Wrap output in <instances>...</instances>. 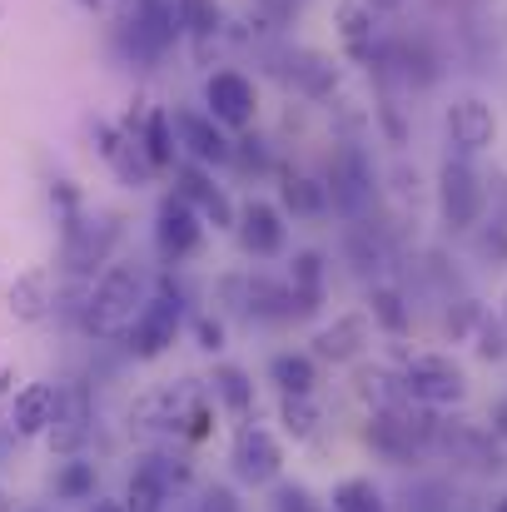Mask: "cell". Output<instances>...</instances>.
<instances>
[{"label":"cell","mask_w":507,"mask_h":512,"mask_svg":"<svg viewBox=\"0 0 507 512\" xmlns=\"http://www.w3.org/2000/svg\"><path fill=\"white\" fill-rule=\"evenodd\" d=\"M150 299V279L135 259H110L100 269V279H90V294L80 304V329L90 339H125L130 319L140 314V304Z\"/></svg>","instance_id":"6da1fadb"},{"label":"cell","mask_w":507,"mask_h":512,"mask_svg":"<svg viewBox=\"0 0 507 512\" xmlns=\"http://www.w3.org/2000/svg\"><path fill=\"white\" fill-rule=\"evenodd\" d=\"M363 438H368V448L383 453L388 463H413L418 453H428V448L438 443V423L428 418L423 403L398 398V403H383V408L368 413V433H363Z\"/></svg>","instance_id":"7a4b0ae2"},{"label":"cell","mask_w":507,"mask_h":512,"mask_svg":"<svg viewBox=\"0 0 507 512\" xmlns=\"http://www.w3.org/2000/svg\"><path fill=\"white\" fill-rule=\"evenodd\" d=\"M184 334V294L165 284V289H155L145 304H140V314L130 319V329H125V353L130 358H140V363H150V358H160L169 353L174 343Z\"/></svg>","instance_id":"3957f363"},{"label":"cell","mask_w":507,"mask_h":512,"mask_svg":"<svg viewBox=\"0 0 507 512\" xmlns=\"http://www.w3.org/2000/svg\"><path fill=\"white\" fill-rule=\"evenodd\" d=\"M120 234H125L120 214H80V219H70L65 224V249H60V269L70 279H95L115 259Z\"/></svg>","instance_id":"277c9868"},{"label":"cell","mask_w":507,"mask_h":512,"mask_svg":"<svg viewBox=\"0 0 507 512\" xmlns=\"http://www.w3.org/2000/svg\"><path fill=\"white\" fill-rule=\"evenodd\" d=\"M194 483V468L174 453H150L135 463L130 488H125V508L130 512H169Z\"/></svg>","instance_id":"5b68a950"},{"label":"cell","mask_w":507,"mask_h":512,"mask_svg":"<svg viewBox=\"0 0 507 512\" xmlns=\"http://www.w3.org/2000/svg\"><path fill=\"white\" fill-rule=\"evenodd\" d=\"M398 388L408 403H423V408H453L468 398V373L448 358V353H418L403 363L398 373Z\"/></svg>","instance_id":"8992f818"},{"label":"cell","mask_w":507,"mask_h":512,"mask_svg":"<svg viewBox=\"0 0 507 512\" xmlns=\"http://www.w3.org/2000/svg\"><path fill=\"white\" fill-rule=\"evenodd\" d=\"M438 209H443V224L448 229H473L488 209V189H483V174L473 170L468 155H448L443 170H438Z\"/></svg>","instance_id":"52a82bcc"},{"label":"cell","mask_w":507,"mask_h":512,"mask_svg":"<svg viewBox=\"0 0 507 512\" xmlns=\"http://www.w3.org/2000/svg\"><path fill=\"white\" fill-rule=\"evenodd\" d=\"M204 234H209V224L199 219V209L189 199H179V194L160 199V209H155V249H160L165 264L194 259L204 249Z\"/></svg>","instance_id":"ba28073f"},{"label":"cell","mask_w":507,"mask_h":512,"mask_svg":"<svg viewBox=\"0 0 507 512\" xmlns=\"http://www.w3.org/2000/svg\"><path fill=\"white\" fill-rule=\"evenodd\" d=\"M204 115H214L229 135L249 130L259 120V90H254V80L239 75V70H214L204 80Z\"/></svg>","instance_id":"9c48e42d"},{"label":"cell","mask_w":507,"mask_h":512,"mask_svg":"<svg viewBox=\"0 0 507 512\" xmlns=\"http://www.w3.org/2000/svg\"><path fill=\"white\" fill-rule=\"evenodd\" d=\"M169 120H174L179 150H184L194 165L224 170V165L234 160V140H229V130H224L214 115H204V110H169Z\"/></svg>","instance_id":"30bf717a"},{"label":"cell","mask_w":507,"mask_h":512,"mask_svg":"<svg viewBox=\"0 0 507 512\" xmlns=\"http://www.w3.org/2000/svg\"><path fill=\"white\" fill-rule=\"evenodd\" d=\"M324 184H329L334 209L338 214H348V219H358V214L373 204V165L363 160V150H358V145H338L334 160H329Z\"/></svg>","instance_id":"8fae6325"},{"label":"cell","mask_w":507,"mask_h":512,"mask_svg":"<svg viewBox=\"0 0 507 512\" xmlns=\"http://www.w3.org/2000/svg\"><path fill=\"white\" fill-rule=\"evenodd\" d=\"M229 463H234V478H239V483L264 488V483H274V478L284 473V448H279V438H274L269 428L244 423V428L234 433V453H229Z\"/></svg>","instance_id":"7c38bea8"},{"label":"cell","mask_w":507,"mask_h":512,"mask_svg":"<svg viewBox=\"0 0 507 512\" xmlns=\"http://www.w3.org/2000/svg\"><path fill=\"white\" fill-rule=\"evenodd\" d=\"M95 150H100V160L115 170L120 184H130V189H145V184H155V165H150V155L140 150V140L125 130V125H110V120H95Z\"/></svg>","instance_id":"4fadbf2b"},{"label":"cell","mask_w":507,"mask_h":512,"mask_svg":"<svg viewBox=\"0 0 507 512\" xmlns=\"http://www.w3.org/2000/svg\"><path fill=\"white\" fill-rule=\"evenodd\" d=\"M443 130H448V145L458 150V155H483L493 140H498V115H493V105L488 100H478V95H463V100H453L448 105V115H443Z\"/></svg>","instance_id":"5bb4252c"},{"label":"cell","mask_w":507,"mask_h":512,"mask_svg":"<svg viewBox=\"0 0 507 512\" xmlns=\"http://www.w3.org/2000/svg\"><path fill=\"white\" fill-rule=\"evenodd\" d=\"M234 234H239V249H244L249 259H279V254L289 249L284 214H279L269 199H249V204H239Z\"/></svg>","instance_id":"9a60e30c"},{"label":"cell","mask_w":507,"mask_h":512,"mask_svg":"<svg viewBox=\"0 0 507 512\" xmlns=\"http://www.w3.org/2000/svg\"><path fill=\"white\" fill-rule=\"evenodd\" d=\"M174 179H179L174 194L189 199V204L199 209L204 224H214V229H234L239 209H234V199L214 184V174H204V165H174Z\"/></svg>","instance_id":"2e32d148"},{"label":"cell","mask_w":507,"mask_h":512,"mask_svg":"<svg viewBox=\"0 0 507 512\" xmlns=\"http://www.w3.org/2000/svg\"><path fill=\"white\" fill-rule=\"evenodd\" d=\"M284 284L294 294V314L299 319H314L324 309V299H329V259L319 249H299L289 259V279Z\"/></svg>","instance_id":"e0dca14e"},{"label":"cell","mask_w":507,"mask_h":512,"mask_svg":"<svg viewBox=\"0 0 507 512\" xmlns=\"http://www.w3.org/2000/svg\"><path fill=\"white\" fill-rule=\"evenodd\" d=\"M368 343H373V319H368V314H343V319H334L329 329L314 334V358H324V363H348V358H358Z\"/></svg>","instance_id":"ac0fdd59"},{"label":"cell","mask_w":507,"mask_h":512,"mask_svg":"<svg viewBox=\"0 0 507 512\" xmlns=\"http://www.w3.org/2000/svg\"><path fill=\"white\" fill-rule=\"evenodd\" d=\"M55 408H60V388L55 383H25L15 393V403H10V423H15L20 438H40V433H50Z\"/></svg>","instance_id":"d6986e66"},{"label":"cell","mask_w":507,"mask_h":512,"mask_svg":"<svg viewBox=\"0 0 507 512\" xmlns=\"http://www.w3.org/2000/svg\"><path fill=\"white\" fill-rule=\"evenodd\" d=\"M125 130L140 140V150L150 155V165H155L160 174L179 165V140H174V120H169V110H145V115L130 120Z\"/></svg>","instance_id":"ffe728a7"},{"label":"cell","mask_w":507,"mask_h":512,"mask_svg":"<svg viewBox=\"0 0 507 512\" xmlns=\"http://www.w3.org/2000/svg\"><path fill=\"white\" fill-rule=\"evenodd\" d=\"M85 433H90V403H85V393L80 388H60V408H55V423H50V448L70 458V453H80Z\"/></svg>","instance_id":"44dd1931"},{"label":"cell","mask_w":507,"mask_h":512,"mask_svg":"<svg viewBox=\"0 0 507 512\" xmlns=\"http://www.w3.org/2000/svg\"><path fill=\"white\" fill-rule=\"evenodd\" d=\"M279 194H284V209H289L294 219H324V214L334 209L329 184H324L319 174L289 170V174H284V184H279Z\"/></svg>","instance_id":"7402d4cb"},{"label":"cell","mask_w":507,"mask_h":512,"mask_svg":"<svg viewBox=\"0 0 507 512\" xmlns=\"http://www.w3.org/2000/svg\"><path fill=\"white\" fill-rule=\"evenodd\" d=\"M244 304H249V314L264 319V324H289V319H299L289 284H274V279H264V274L244 284Z\"/></svg>","instance_id":"603a6c76"},{"label":"cell","mask_w":507,"mask_h":512,"mask_svg":"<svg viewBox=\"0 0 507 512\" xmlns=\"http://www.w3.org/2000/svg\"><path fill=\"white\" fill-rule=\"evenodd\" d=\"M55 309V289H50V274H20L15 284H10V314L15 319H25V324H35V319H45Z\"/></svg>","instance_id":"cb8c5ba5"},{"label":"cell","mask_w":507,"mask_h":512,"mask_svg":"<svg viewBox=\"0 0 507 512\" xmlns=\"http://www.w3.org/2000/svg\"><path fill=\"white\" fill-rule=\"evenodd\" d=\"M269 383L279 388V393H314V383H319V363H314V353H274L269 358Z\"/></svg>","instance_id":"d4e9b609"},{"label":"cell","mask_w":507,"mask_h":512,"mask_svg":"<svg viewBox=\"0 0 507 512\" xmlns=\"http://www.w3.org/2000/svg\"><path fill=\"white\" fill-rule=\"evenodd\" d=\"M373 10L363 5V0H348L343 10H338V35H343V50L353 55V60H373Z\"/></svg>","instance_id":"484cf974"},{"label":"cell","mask_w":507,"mask_h":512,"mask_svg":"<svg viewBox=\"0 0 507 512\" xmlns=\"http://www.w3.org/2000/svg\"><path fill=\"white\" fill-rule=\"evenodd\" d=\"M368 319H373V329H383V334H408V324H413V314H408V304H403V294L393 289V284H373L368 289Z\"/></svg>","instance_id":"4316f807"},{"label":"cell","mask_w":507,"mask_h":512,"mask_svg":"<svg viewBox=\"0 0 507 512\" xmlns=\"http://www.w3.org/2000/svg\"><path fill=\"white\" fill-rule=\"evenodd\" d=\"M174 20L194 40H214L224 30V5L219 0H174Z\"/></svg>","instance_id":"83f0119b"},{"label":"cell","mask_w":507,"mask_h":512,"mask_svg":"<svg viewBox=\"0 0 507 512\" xmlns=\"http://www.w3.org/2000/svg\"><path fill=\"white\" fill-rule=\"evenodd\" d=\"M214 398L229 408V413H249L254 408V383H249V373L244 368H234V363H219L214 368Z\"/></svg>","instance_id":"f1b7e54d"},{"label":"cell","mask_w":507,"mask_h":512,"mask_svg":"<svg viewBox=\"0 0 507 512\" xmlns=\"http://www.w3.org/2000/svg\"><path fill=\"white\" fill-rule=\"evenodd\" d=\"M289 85H299L304 95H314V100H324L329 90L338 85V70L324 60V55H314V50H304L299 55V65L289 70Z\"/></svg>","instance_id":"f546056e"},{"label":"cell","mask_w":507,"mask_h":512,"mask_svg":"<svg viewBox=\"0 0 507 512\" xmlns=\"http://www.w3.org/2000/svg\"><path fill=\"white\" fill-rule=\"evenodd\" d=\"M279 418H284V433L289 438H314L319 433V403H314V393H284Z\"/></svg>","instance_id":"4dcf8cb0"},{"label":"cell","mask_w":507,"mask_h":512,"mask_svg":"<svg viewBox=\"0 0 507 512\" xmlns=\"http://www.w3.org/2000/svg\"><path fill=\"white\" fill-rule=\"evenodd\" d=\"M55 498H60V503H90V498H95V463H80V458L60 463V473H55Z\"/></svg>","instance_id":"1f68e13d"},{"label":"cell","mask_w":507,"mask_h":512,"mask_svg":"<svg viewBox=\"0 0 507 512\" xmlns=\"http://www.w3.org/2000/svg\"><path fill=\"white\" fill-rule=\"evenodd\" d=\"M329 508L334 512H388V503H383V493L368 478H343L334 488V498H329Z\"/></svg>","instance_id":"d6a6232c"},{"label":"cell","mask_w":507,"mask_h":512,"mask_svg":"<svg viewBox=\"0 0 507 512\" xmlns=\"http://www.w3.org/2000/svg\"><path fill=\"white\" fill-rule=\"evenodd\" d=\"M348 259H353L363 274H368V269L378 274V269L388 264V244L373 234V224H363V219H358V224L348 229Z\"/></svg>","instance_id":"836d02e7"},{"label":"cell","mask_w":507,"mask_h":512,"mask_svg":"<svg viewBox=\"0 0 507 512\" xmlns=\"http://www.w3.org/2000/svg\"><path fill=\"white\" fill-rule=\"evenodd\" d=\"M239 174H269L274 170V160H269V150H264V140L259 135H244V140H234V160H229Z\"/></svg>","instance_id":"e575fe53"},{"label":"cell","mask_w":507,"mask_h":512,"mask_svg":"<svg viewBox=\"0 0 507 512\" xmlns=\"http://www.w3.org/2000/svg\"><path fill=\"white\" fill-rule=\"evenodd\" d=\"M274 512H319V508H314V498H309L304 488H294V483H284V488L274 493Z\"/></svg>","instance_id":"d590c367"},{"label":"cell","mask_w":507,"mask_h":512,"mask_svg":"<svg viewBox=\"0 0 507 512\" xmlns=\"http://www.w3.org/2000/svg\"><path fill=\"white\" fill-rule=\"evenodd\" d=\"M50 199L60 204V219H65V224H70V219H80V194H75V184H70V179H55Z\"/></svg>","instance_id":"8d00e7d4"},{"label":"cell","mask_w":507,"mask_h":512,"mask_svg":"<svg viewBox=\"0 0 507 512\" xmlns=\"http://www.w3.org/2000/svg\"><path fill=\"white\" fill-rule=\"evenodd\" d=\"M194 334H199V348H209V353H214V348H224V324H214V319H199V324H194Z\"/></svg>","instance_id":"74e56055"},{"label":"cell","mask_w":507,"mask_h":512,"mask_svg":"<svg viewBox=\"0 0 507 512\" xmlns=\"http://www.w3.org/2000/svg\"><path fill=\"white\" fill-rule=\"evenodd\" d=\"M483 358H503V334H493V329H483Z\"/></svg>","instance_id":"f35d334b"},{"label":"cell","mask_w":507,"mask_h":512,"mask_svg":"<svg viewBox=\"0 0 507 512\" xmlns=\"http://www.w3.org/2000/svg\"><path fill=\"white\" fill-rule=\"evenodd\" d=\"M209 512H234V498H229L224 488H214V493H209Z\"/></svg>","instance_id":"ab89813d"},{"label":"cell","mask_w":507,"mask_h":512,"mask_svg":"<svg viewBox=\"0 0 507 512\" xmlns=\"http://www.w3.org/2000/svg\"><path fill=\"white\" fill-rule=\"evenodd\" d=\"M363 5H368L373 15H398V10H403V0H363Z\"/></svg>","instance_id":"60d3db41"},{"label":"cell","mask_w":507,"mask_h":512,"mask_svg":"<svg viewBox=\"0 0 507 512\" xmlns=\"http://www.w3.org/2000/svg\"><path fill=\"white\" fill-rule=\"evenodd\" d=\"M90 512H130V508H125V503H115V498H95Z\"/></svg>","instance_id":"b9f144b4"},{"label":"cell","mask_w":507,"mask_h":512,"mask_svg":"<svg viewBox=\"0 0 507 512\" xmlns=\"http://www.w3.org/2000/svg\"><path fill=\"white\" fill-rule=\"evenodd\" d=\"M0 512H10V498H5V493H0Z\"/></svg>","instance_id":"7bdbcfd3"},{"label":"cell","mask_w":507,"mask_h":512,"mask_svg":"<svg viewBox=\"0 0 507 512\" xmlns=\"http://www.w3.org/2000/svg\"><path fill=\"white\" fill-rule=\"evenodd\" d=\"M80 5H95V10H100V0H80Z\"/></svg>","instance_id":"ee69618b"},{"label":"cell","mask_w":507,"mask_h":512,"mask_svg":"<svg viewBox=\"0 0 507 512\" xmlns=\"http://www.w3.org/2000/svg\"><path fill=\"white\" fill-rule=\"evenodd\" d=\"M493 512H507V498H503V503H498V508H493Z\"/></svg>","instance_id":"f6af8a7d"}]
</instances>
